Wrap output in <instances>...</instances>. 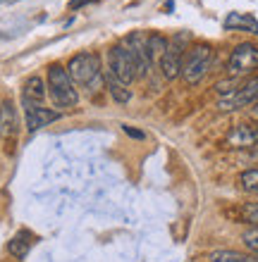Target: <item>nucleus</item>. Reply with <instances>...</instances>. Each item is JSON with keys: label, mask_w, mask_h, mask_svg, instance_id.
Segmentation results:
<instances>
[{"label": "nucleus", "mask_w": 258, "mask_h": 262, "mask_svg": "<svg viewBox=\"0 0 258 262\" xmlns=\"http://www.w3.org/2000/svg\"><path fill=\"white\" fill-rule=\"evenodd\" d=\"M67 74L77 86L86 89L89 93H98L105 83L101 57L96 53H79V55H74L70 60V64H67Z\"/></svg>", "instance_id": "obj_1"}, {"label": "nucleus", "mask_w": 258, "mask_h": 262, "mask_svg": "<svg viewBox=\"0 0 258 262\" xmlns=\"http://www.w3.org/2000/svg\"><path fill=\"white\" fill-rule=\"evenodd\" d=\"M48 96L57 107H74L79 103V93L74 89V81L67 74V67L63 64H50L48 69Z\"/></svg>", "instance_id": "obj_2"}, {"label": "nucleus", "mask_w": 258, "mask_h": 262, "mask_svg": "<svg viewBox=\"0 0 258 262\" xmlns=\"http://www.w3.org/2000/svg\"><path fill=\"white\" fill-rule=\"evenodd\" d=\"M210 64H213V48L208 43H194L182 60V79L189 86H194L208 74Z\"/></svg>", "instance_id": "obj_3"}, {"label": "nucleus", "mask_w": 258, "mask_h": 262, "mask_svg": "<svg viewBox=\"0 0 258 262\" xmlns=\"http://www.w3.org/2000/svg\"><path fill=\"white\" fill-rule=\"evenodd\" d=\"M108 69H110L112 74L117 76V79L125 83V86H129V83H132L134 79L139 76L132 50L127 48L125 43H117V46L110 50V64H108Z\"/></svg>", "instance_id": "obj_4"}, {"label": "nucleus", "mask_w": 258, "mask_h": 262, "mask_svg": "<svg viewBox=\"0 0 258 262\" xmlns=\"http://www.w3.org/2000/svg\"><path fill=\"white\" fill-rule=\"evenodd\" d=\"M253 69H258V46L253 43H239L232 50L230 60H227V72L232 76L251 74Z\"/></svg>", "instance_id": "obj_5"}, {"label": "nucleus", "mask_w": 258, "mask_h": 262, "mask_svg": "<svg viewBox=\"0 0 258 262\" xmlns=\"http://www.w3.org/2000/svg\"><path fill=\"white\" fill-rule=\"evenodd\" d=\"M256 103H258V76H253L244 86H239V89H234L232 93L220 98L217 107L225 112H230V110H239V107H249V105H256Z\"/></svg>", "instance_id": "obj_6"}, {"label": "nucleus", "mask_w": 258, "mask_h": 262, "mask_svg": "<svg viewBox=\"0 0 258 262\" xmlns=\"http://www.w3.org/2000/svg\"><path fill=\"white\" fill-rule=\"evenodd\" d=\"M184 41H189V34L182 31L180 36H174L170 41L168 50L163 53L161 57V69H163V76L165 79H177L182 74V60H184Z\"/></svg>", "instance_id": "obj_7"}, {"label": "nucleus", "mask_w": 258, "mask_h": 262, "mask_svg": "<svg viewBox=\"0 0 258 262\" xmlns=\"http://www.w3.org/2000/svg\"><path fill=\"white\" fill-rule=\"evenodd\" d=\"M22 105H24V119H27L29 131H38L41 126L60 119V112L48 110V107H43L41 103H31V100H24V98H22Z\"/></svg>", "instance_id": "obj_8"}, {"label": "nucleus", "mask_w": 258, "mask_h": 262, "mask_svg": "<svg viewBox=\"0 0 258 262\" xmlns=\"http://www.w3.org/2000/svg\"><path fill=\"white\" fill-rule=\"evenodd\" d=\"M122 43H125L127 48L132 50V55H134V62H136V72H139V76H146L148 72H151V64H153V60H151V53H148L146 36H144V34H132L129 38H125Z\"/></svg>", "instance_id": "obj_9"}, {"label": "nucleus", "mask_w": 258, "mask_h": 262, "mask_svg": "<svg viewBox=\"0 0 258 262\" xmlns=\"http://www.w3.org/2000/svg\"><path fill=\"white\" fill-rule=\"evenodd\" d=\"M225 141H227L230 148H253L258 143V126H253V124L232 126V131L227 134Z\"/></svg>", "instance_id": "obj_10"}, {"label": "nucleus", "mask_w": 258, "mask_h": 262, "mask_svg": "<svg viewBox=\"0 0 258 262\" xmlns=\"http://www.w3.org/2000/svg\"><path fill=\"white\" fill-rule=\"evenodd\" d=\"M223 27L227 29V31H237V29H242V31H249V34L258 36V21L253 19L251 14H244V12H230L227 17H225Z\"/></svg>", "instance_id": "obj_11"}, {"label": "nucleus", "mask_w": 258, "mask_h": 262, "mask_svg": "<svg viewBox=\"0 0 258 262\" xmlns=\"http://www.w3.org/2000/svg\"><path fill=\"white\" fill-rule=\"evenodd\" d=\"M17 131V112L10 100L0 105V136H12Z\"/></svg>", "instance_id": "obj_12"}, {"label": "nucleus", "mask_w": 258, "mask_h": 262, "mask_svg": "<svg viewBox=\"0 0 258 262\" xmlns=\"http://www.w3.org/2000/svg\"><path fill=\"white\" fill-rule=\"evenodd\" d=\"M103 76H105V86H108V91H110V96L117 100V103H129V98H132V93H129V89H127L125 83L120 81L117 76L112 74L110 69H105L103 72Z\"/></svg>", "instance_id": "obj_13"}, {"label": "nucleus", "mask_w": 258, "mask_h": 262, "mask_svg": "<svg viewBox=\"0 0 258 262\" xmlns=\"http://www.w3.org/2000/svg\"><path fill=\"white\" fill-rule=\"evenodd\" d=\"M46 96H48V91H46V83H43L41 76H29L27 83H24L22 98H24V100H31V103H43Z\"/></svg>", "instance_id": "obj_14"}, {"label": "nucleus", "mask_w": 258, "mask_h": 262, "mask_svg": "<svg viewBox=\"0 0 258 262\" xmlns=\"http://www.w3.org/2000/svg\"><path fill=\"white\" fill-rule=\"evenodd\" d=\"M7 250H10L17 260L27 257L29 250H31V234H29V231H19L17 236H12L10 243H7Z\"/></svg>", "instance_id": "obj_15"}, {"label": "nucleus", "mask_w": 258, "mask_h": 262, "mask_svg": "<svg viewBox=\"0 0 258 262\" xmlns=\"http://www.w3.org/2000/svg\"><path fill=\"white\" fill-rule=\"evenodd\" d=\"M210 262H258L253 255L239 253V250H213L208 255Z\"/></svg>", "instance_id": "obj_16"}, {"label": "nucleus", "mask_w": 258, "mask_h": 262, "mask_svg": "<svg viewBox=\"0 0 258 262\" xmlns=\"http://www.w3.org/2000/svg\"><path fill=\"white\" fill-rule=\"evenodd\" d=\"M146 43H148V53H151V60H161L163 57V53L168 50V46H170V41L165 38V36H158V34H153V36H146Z\"/></svg>", "instance_id": "obj_17"}, {"label": "nucleus", "mask_w": 258, "mask_h": 262, "mask_svg": "<svg viewBox=\"0 0 258 262\" xmlns=\"http://www.w3.org/2000/svg\"><path fill=\"white\" fill-rule=\"evenodd\" d=\"M239 186L244 191H249V193H258V167L239 174Z\"/></svg>", "instance_id": "obj_18"}, {"label": "nucleus", "mask_w": 258, "mask_h": 262, "mask_svg": "<svg viewBox=\"0 0 258 262\" xmlns=\"http://www.w3.org/2000/svg\"><path fill=\"white\" fill-rule=\"evenodd\" d=\"M239 214H242V220L249 222L251 227H258V203H244V205L239 207Z\"/></svg>", "instance_id": "obj_19"}, {"label": "nucleus", "mask_w": 258, "mask_h": 262, "mask_svg": "<svg viewBox=\"0 0 258 262\" xmlns=\"http://www.w3.org/2000/svg\"><path fill=\"white\" fill-rule=\"evenodd\" d=\"M242 241H244V246L249 250H253V253H258V227H251L246 229L244 234H242Z\"/></svg>", "instance_id": "obj_20"}, {"label": "nucleus", "mask_w": 258, "mask_h": 262, "mask_svg": "<svg viewBox=\"0 0 258 262\" xmlns=\"http://www.w3.org/2000/svg\"><path fill=\"white\" fill-rule=\"evenodd\" d=\"M122 131H125L127 136H132V138H136V141H144V138H146V134H144V131H139V129H134V126H129V124H122Z\"/></svg>", "instance_id": "obj_21"}, {"label": "nucleus", "mask_w": 258, "mask_h": 262, "mask_svg": "<svg viewBox=\"0 0 258 262\" xmlns=\"http://www.w3.org/2000/svg\"><path fill=\"white\" fill-rule=\"evenodd\" d=\"M89 0H70V10H79L82 5H86Z\"/></svg>", "instance_id": "obj_22"}, {"label": "nucleus", "mask_w": 258, "mask_h": 262, "mask_svg": "<svg viewBox=\"0 0 258 262\" xmlns=\"http://www.w3.org/2000/svg\"><path fill=\"white\" fill-rule=\"evenodd\" d=\"M251 117L258 122V103H256V105H251Z\"/></svg>", "instance_id": "obj_23"}]
</instances>
